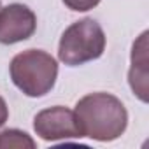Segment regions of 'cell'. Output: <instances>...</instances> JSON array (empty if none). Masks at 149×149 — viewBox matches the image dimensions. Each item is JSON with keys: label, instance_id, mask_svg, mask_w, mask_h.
<instances>
[{"label": "cell", "instance_id": "cell-3", "mask_svg": "<svg viewBox=\"0 0 149 149\" xmlns=\"http://www.w3.org/2000/svg\"><path fill=\"white\" fill-rule=\"evenodd\" d=\"M105 33L98 21L84 18L65 28L58 44V60L68 67H79L98 60L105 51Z\"/></svg>", "mask_w": 149, "mask_h": 149}, {"label": "cell", "instance_id": "cell-2", "mask_svg": "<svg viewBox=\"0 0 149 149\" xmlns=\"http://www.w3.org/2000/svg\"><path fill=\"white\" fill-rule=\"evenodd\" d=\"M14 86L30 98L47 95L58 79V61L42 49H26L18 53L9 65Z\"/></svg>", "mask_w": 149, "mask_h": 149}, {"label": "cell", "instance_id": "cell-4", "mask_svg": "<svg viewBox=\"0 0 149 149\" xmlns=\"http://www.w3.org/2000/svg\"><path fill=\"white\" fill-rule=\"evenodd\" d=\"M33 130L46 142L83 139L74 111L63 105H54L39 111L33 118Z\"/></svg>", "mask_w": 149, "mask_h": 149}, {"label": "cell", "instance_id": "cell-6", "mask_svg": "<svg viewBox=\"0 0 149 149\" xmlns=\"http://www.w3.org/2000/svg\"><path fill=\"white\" fill-rule=\"evenodd\" d=\"M147 32H144L137 42H133L132 49V67L128 72V81L133 93L142 100L147 102V46H146Z\"/></svg>", "mask_w": 149, "mask_h": 149}, {"label": "cell", "instance_id": "cell-8", "mask_svg": "<svg viewBox=\"0 0 149 149\" xmlns=\"http://www.w3.org/2000/svg\"><path fill=\"white\" fill-rule=\"evenodd\" d=\"M65 4V7H68L70 11H77V13H86V11H91L95 9L100 0H61Z\"/></svg>", "mask_w": 149, "mask_h": 149}, {"label": "cell", "instance_id": "cell-7", "mask_svg": "<svg viewBox=\"0 0 149 149\" xmlns=\"http://www.w3.org/2000/svg\"><path fill=\"white\" fill-rule=\"evenodd\" d=\"M37 142L23 130L9 128L0 132V149H35Z\"/></svg>", "mask_w": 149, "mask_h": 149}, {"label": "cell", "instance_id": "cell-1", "mask_svg": "<svg viewBox=\"0 0 149 149\" xmlns=\"http://www.w3.org/2000/svg\"><path fill=\"white\" fill-rule=\"evenodd\" d=\"M74 114L81 135L98 142L119 139L128 126V111L123 102L104 91L88 93L79 98Z\"/></svg>", "mask_w": 149, "mask_h": 149}, {"label": "cell", "instance_id": "cell-5", "mask_svg": "<svg viewBox=\"0 0 149 149\" xmlns=\"http://www.w3.org/2000/svg\"><path fill=\"white\" fill-rule=\"evenodd\" d=\"M37 28L35 13L25 4H9L0 9V44H18L30 39Z\"/></svg>", "mask_w": 149, "mask_h": 149}, {"label": "cell", "instance_id": "cell-10", "mask_svg": "<svg viewBox=\"0 0 149 149\" xmlns=\"http://www.w3.org/2000/svg\"><path fill=\"white\" fill-rule=\"evenodd\" d=\"M0 9H2V4H0Z\"/></svg>", "mask_w": 149, "mask_h": 149}, {"label": "cell", "instance_id": "cell-9", "mask_svg": "<svg viewBox=\"0 0 149 149\" xmlns=\"http://www.w3.org/2000/svg\"><path fill=\"white\" fill-rule=\"evenodd\" d=\"M9 119V107L6 104V100L0 97V128L6 125V121Z\"/></svg>", "mask_w": 149, "mask_h": 149}]
</instances>
